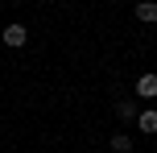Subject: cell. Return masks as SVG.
Listing matches in <instances>:
<instances>
[{"instance_id":"obj_1","label":"cell","mask_w":157,"mask_h":153,"mask_svg":"<svg viewBox=\"0 0 157 153\" xmlns=\"http://www.w3.org/2000/svg\"><path fill=\"white\" fill-rule=\"evenodd\" d=\"M25 41H29V29H25V25H4V46H25Z\"/></svg>"},{"instance_id":"obj_2","label":"cell","mask_w":157,"mask_h":153,"mask_svg":"<svg viewBox=\"0 0 157 153\" xmlns=\"http://www.w3.org/2000/svg\"><path fill=\"white\" fill-rule=\"evenodd\" d=\"M136 95L141 99H157V75H141L136 79Z\"/></svg>"},{"instance_id":"obj_3","label":"cell","mask_w":157,"mask_h":153,"mask_svg":"<svg viewBox=\"0 0 157 153\" xmlns=\"http://www.w3.org/2000/svg\"><path fill=\"white\" fill-rule=\"evenodd\" d=\"M136 128L141 132H157V112L149 108V112H136Z\"/></svg>"},{"instance_id":"obj_4","label":"cell","mask_w":157,"mask_h":153,"mask_svg":"<svg viewBox=\"0 0 157 153\" xmlns=\"http://www.w3.org/2000/svg\"><path fill=\"white\" fill-rule=\"evenodd\" d=\"M116 116H120V120H132V116H136V99H120V104H116Z\"/></svg>"},{"instance_id":"obj_5","label":"cell","mask_w":157,"mask_h":153,"mask_svg":"<svg viewBox=\"0 0 157 153\" xmlns=\"http://www.w3.org/2000/svg\"><path fill=\"white\" fill-rule=\"evenodd\" d=\"M112 149L116 153H132V137H128V132H116V137H112Z\"/></svg>"},{"instance_id":"obj_6","label":"cell","mask_w":157,"mask_h":153,"mask_svg":"<svg viewBox=\"0 0 157 153\" xmlns=\"http://www.w3.org/2000/svg\"><path fill=\"white\" fill-rule=\"evenodd\" d=\"M136 21H157V0H149V4H136Z\"/></svg>"}]
</instances>
